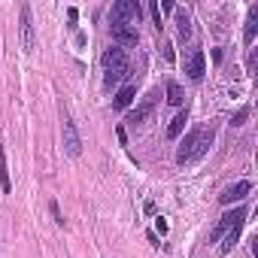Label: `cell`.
<instances>
[{
  "mask_svg": "<svg viewBox=\"0 0 258 258\" xmlns=\"http://www.w3.org/2000/svg\"><path fill=\"white\" fill-rule=\"evenodd\" d=\"M0 185H4L7 195L13 191V179H10V167H7V152L4 149H0Z\"/></svg>",
  "mask_w": 258,
  "mask_h": 258,
  "instance_id": "9a60e30c",
  "label": "cell"
},
{
  "mask_svg": "<svg viewBox=\"0 0 258 258\" xmlns=\"http://www.w3.org/2000/svg\"><path fill=\"white\" fill-rule=\"evenodd\" d=\"M100 61H103V67H106V76H103V82H106V85H118L127 73H131V61H127L124 49H118V46L106 49Z\"/></svg>",
  "mask_w": 258,
  "mask_h": 258,
  "instance_id": "7a4b0ae2",
  "label": "cell"
},
{
  "mask_svg": "<svg viewBox=\"0 0 258 258\" xmlns=\"http://www.w3.org/2000/svg\"><path fill=\"white\" fill-rule=\"evenodd\" d=\"M185 73H188L191 79H201V76L207 73V58H204L201 49H195V52L188 55V61H185Z\"/></svg>",
  "mask_w": 258,
  "mask_h": 258,
  "instance_id": "9c48e42d",
  "label": "cell"
},
{
  "mask_svg": "<svg viewBox=\"0 0 258 258\" xmlns=\"http://www.w3.org/2000/svg\"><path fill=\"white\" fill-rule=\"evenodd\" d=\"M240 228H243V222H240V225H234V228L225 234V243L219 246V249H222V255H228V252L234 249V243H237V237H240Z\"/></svg>",
  "mask_w": 258,
  "mask_h": 258,
  "instance_id": "2e32d148",
  "label": "cell"
},
{
  "mask_svg": "<svg viewBox=\"0 0 258 258\" xmlns=\"http://www.w3.org/2000/svg\"><path fill=\"white\" fill-rule=\"evenodd\" d=\"M255 67H258V52L252 49V52H249V73H255Z\"/></svg>",
  "mask_w": 258,
  "mask_h": 258,
  "instance_id": "7402d4cb",
  "label": "cell"
},
{
  "mask_svg": "<svg viewBox=\"0 0 258 258\" xmlns=\"http://www.w3.org/2000/svg\"><path fill=\"white\" fill-rule=\"evenodd\" d=\"M240 222H246V210H243V207H237V210L225 213V216H222V222L216 225V231L210 234V243H216V240H219L222 234H228V231H231L234 225H240Z\"/></svg>",
  "mask_w": 258,
  "mask_h": 258,
  "instance_id": "8992f818",
  "label": "cell"
},
{
  "mask_svg": "<svg viewBox=\"0 0 258 258\" xmlns=\"http://www.w3.org/2000/svg\"><path fill=\"white\" fill-rule=\"evenodd\" d=\"M155 100H158V91H149V97L143 100V106H137L131 115H127V121H131V124H140L149 112H152V106H155Z\"/></svg>",
  "mask_w": 258,
  "mask_h": 258,
  "instance_id": "30bf717a",
  "label": "cell"
},
{
  "mask_svg": "<svg viewBox=\"0 0 258 258\" xmlns=\"http://www.w3.org/2000/svg\"><path fill=\"white\" fill-rule=\"evenodd\" d=\"M134 94H137V88H134V85H124V88H118V94H115L112 106H115V109H127V106L134 103Z\"/></svg>",
  "mask_w": 258,
  "mask_h": 258,
  "instance_id": "7c38bea8",
  "label": "cell"
},
{
  "mask_svg": "<svg viewBox=\"0 0 258 258\" xmlns=\"http://www.w3.org/2000/svg\"><path fill=\"white\" fill-rule=\"evenodd\" d=\"M249 191H252V182H249V179H240V182L228 185V188L219 195V204H234V201H243Z\"/></svg>",
  "mask_w": 258,
  "mask_h": 258,
  "instance_id": "ba28073f",
  "label": "cell"
},
{
  "mask_svg": "<svg viewBox=\"0 0 258 258\" xmlns=\"http://www.w3.org/2000/svg\"><path fill=\"white\" fill-rule=\"evenodd\" d=\"M109 34L118 46H137L140 43V31L131 28V25H124V22H112L109 25Z\"/></svg>",
  "mask_w": 258,
  "mask_h": 258,
  "instance_id": "5b68a950",
  "label": "cell"
},
{
  "mask_svg": "<svg viewBox=\"0 0 258 258\" xmlns=\"http://www.w3.org/2000/svg\"><path fill=\"white\" fill-rule=\"evenodd\" d=\"M182 100H185L182 88H179L176 82H167V103H173V106H182Z\"/></svg>",
  "mask_w": 258,
  "mask_h": 258,
  "instance_id": "e0dca14e",
  "label": "cell"
},
{
  "mask_svg": "<svg viewBox=\"0 0 258 258\" xmlns=\"http://www.w3.org/2000/svg\"><path fill=\"white\" fill-rule=\"evenodd\" d=\"M210 143H213V127H210V124H204V127H195V131H191V134L182 140V146L176 149V161H179V164L198 161L201 155H207Z\"/></svg>",
  "mask_w": 258,
  "mask_h": 258,
  "instance_id": "6da1fadb",
  "label": "cell"
},
{
  "mask_svg": "<svg viewBox=\"0 0 258 258\" xmlns=\"http://www.w3.org/2000/svg\"><path fill=\"white\" fill-rule=\"evenodd\" d=\"M164 58L173 61V46H170V43H164Z\"/></svg>",
  "mask_w": 258,
  "mask_h": 258,
  "instance_id": "603a6c76",
  "label": "cell"
},
{
  "mask_svg": "<svg viewBox=\"0 0 258 258\" xmlns=\"http://www.w3.org/2000/svg\"><path fill=\"white\" fill-rule=\"evenodd\" d=\"M22 49L31 55L37 49V37H34V19H31V7H22Z\"/></svg>",
  "mask_w": 258,
  "mask_h": 258,
  "instance_id": "52a82bcc",
  "label": "cell"
},
{
  "mask_svg": "<svg viewBox=\"0 0 258 258\" xmlns=\"http://www.w3.org/2000/svg\"><path fill=\"white\" fill-rule=\"evenodd\" d=\"M149 13H152V19H155V28L161 31V25H164V22H161V10H158V4H149Z\"/></svg>",
  "mask_w": 258,
  "mask_h": 258,
  "instance_id": "d6986e66",
  "label": "cell"
},
{
  "mask_svg": "<svg viewBox=\"0 0 258 258\" xmlns=\"http://www.w3.org/2000/svg\"><path fill=\"white\" fill-rule=\"evenodd\" d=\"M61 134H64V152L70 155V158H79V152H82V137H79V131H76V121L70 118V112L61 106Z\"/></svg>",
  "mask_w": 258,
  "mask_h": 258,
  "instance_id": "3957f363",
  "label": "cell"
},
{
  "mask_svg": "<svg viewBox=\"0 0 258 258\" xmlns=\"http://www.w3.org/2000/svg\"><path fill=\"white\" fill-rule=\"evenodd\" d=\"M246 118H249V106H240V109L234 112V118H231V124H234V127H240V124H246Z\"/></svg>",
  "mask_w": 258,
  "mask_h": 258,
  "instance_id": "ac0fdd59",
  "label": "cell"
},
{
  "mask_svg": "<svg viewBox=\"0 0 258 258\" xmlns=\"http://www.w3.org/2000/svg\"><path fill=\"white\" fill-rule=\"evenodd\" d=\"M49 210H52V219H55L58 225H64V216H61V210H58V204H55V201L49 204Z\"/></svg>",
  "mask_w": 258,
  "mask_h": 258,
  "instance_id": "ffe728a7",
  "label": "cell"
},
{
  "mask_svg": "<svg viewBox=\"0 0 258 258\" xmlns=\"http://www.w3.org/2000/svg\"><path fill=\"white\" fill-rule=\"evenodd\" d=\"M255 34H258V7H252V10H249V19H246L243 40H246V43H252V40H255Z\"/></svg>",
  "mask_w": 258,
  "mask_h": 258,
  "instance_id": "4fadbf2b",
  "label": "cell"
},
{
  "mask_svg": "<svg viewBox=\"0 0 258 258\" xmlns=\"http://www.w3.org/2000/svg\"><path fill=\"white\" fill-rule=\"evenodd\" d=\"M155 231H158V234H167V231H170V225L164 222V216H158V219H155Z\"/></svg>",
  "mask_w": 258,
  "mask_h": 258,
  "instance_id": "44dd1931",
  "label": "cell"
},
{
  "mask_svg": "<svg viewBox=\"0 0 258 258\" xmlns=\"http://www.w3.org/2000/svg\"><path fill=\"white\" fill-rule=\"evenodd\" d=\"M109 16H112V22H124V25L137 28L140 19H143V10H140L137 0H118V4H112V13Z\"/></svg>",
  "mask_w": 258,
  "mask_h": 258,
  "instance_id": "277c9868",
  "label": "cell"
},
{
  "mask_svg": "<svg viewBox=\"0 0 258 258\" xmlns=\"http://www.w3.org/2000/svg\"><path fill=\"white\" fill-rule=\"evenodd\" d=\"M173 13H176V25H179V37H182V40H188V37H191V19H188V13H185V10H179V7H176Z\"/></svg>",
  "mask_w": 258,
  "mask_h": 258,
  "instance_id": "5bb4252c",
  "label": "cell"
},
{
  "mask_svg": "<svg viewBox=\"0 0 258 258\" xmlns=\"http://www.w3.org/2000/svg\"><path fill=\"white\" fill-rule=\"evenodd\" d=\"M185 121H188V109H179V112H176V118L167 124V140H176V137L185 131Z\"/></svg>",
  "mask_w": 258,
  "mask_h": 258,
  "instance_id": "8fae6325",
  "label": "cell"
}]
</instances>
